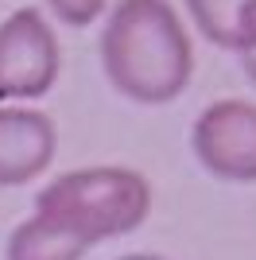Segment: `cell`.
<instances>
[{"instance_id":"8","label":"cell","mask_w":256,"mask_h":260,"mask_svg":"<svg viewBox=\"0 0 256 260\" xmlns=\"http://www.w3.org/2000/svg\"><path fill=\"white\" fill-rule=\"evenodd\" d=\"M58 23L66 27H89L93 20H101L109 8V0H43Z\"/></svg>"},{"instance_id":"9","label":"cell","mask_w":256,"mask_h":260,"mask_svg":"<svg viewBox=\"0 0 256 260\" xmlns=\"http://www.w3.org/2000/svg\"><path fill=\"white\" fill-rule=\"evenodd\" d=\"M237 62H241V70H245V78L256 86V47H248L245 54H237Z\"/></svg>"},{"instance_id":"4","label":"cell","mask_w":256,"mask_h":260,"mask_svg":"<svg viewBox=\"0 0 256 260\" xmlns=\"http://www.w3.org/2000/svg\"><path fill=\"white\" fill-rule=\"evenodd\" d=\"M190 148L213 179L256 183V105L241 98L206 105L190 128Z\"/></svg>"},{"instance_id":"1","label":"cell","mask_w":256,"mask_h":260,"mask_svg":"<svg viewBox=\"0 0 256 260\" xmlns=\"http://www.w3.org/2000/svg\"><path fill=\"white\" fill-rule=\"evenodd\" d=\"M101 70L120 98L136 105H171L186 93L194 47L182 16L167 0H120L101 27Z\"/></svg>"},{"instance_id":"10","label":"cell","mask_w":256,"mask_h":260,"mask_svg":"<svg viewBox=\"0 0 256 260\" xmlns=\"http://www.w3.org/2000/svg\"><path fill=\"white\" fill-rule=\"evenodd\" d=\"M117 260H167V256H155V252H128V256H117Z\"/></svg>"},{"instance_id":"3","label":"cell","mask_w":256,"mask_h":260,"mask_svg":"<svg viewBox=\"0 0 256 260\" xmlns=\"http://www.w3.org/2000/svg\"><path fill=\"white\" fill-rule=\"evenodd\" d=\"M62 70V47L39 8H16L0 20V105L47 98Z\"/></svg>"},{"instance_id":"2","label":"cell","mask_w":256,"mask_h":260,"mask_svg":"<svg viewBox=\"0 0 256 260\" xmlns=\"http://www.w3.org/2000/svg\"><path fill=\"white\" fill-rule=\"evenodd\" d=\"M35 214L89 245L136 233L151 214V183L132 167H78L35 194Z\"/></svg>"},{"instance_id":"6","label":"cell","mask_w":256,"mask_h":260,"mask_svg":"<svg viewBox=\"0 0 256 260\" xmlns=\"http://www.w3.org/2000/svg\"><path fill=\"white\" fill-rule=\"evenodd\" d=\"M206 43L229 54L256 47V0H182Z\"/></svg>"},{"instance_id":"7","label":"cell","mask_w":256,"mask_h":260,"mask_svg":"<svg viewBox=\"0 0 256 260\" xmlns=\"http://www.w3.org/2000/svg\"><path fill=\"white\" fill-rule=\"evenodd\" d=\"M89 249L93 245L82 241L78 233L62 229L58 221H51L43 214H31L8 233L4 260H82Z\"/></svg>"},{"instance_id":"5","label":"cell","mask_w":256,"mask_h":260,"mask_svg":"<svg viewBox=\"0 0 256 260\" xmlns=\"http://www.w3.org/2000/svg\"><path fill=\"white\" fill-rule=\"evenodd\" d=\"M58 128L43 109L0 105V186H23L54 163Z\"/></svg>"}]
</instances>
